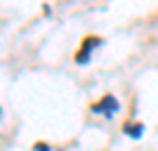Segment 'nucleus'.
Returning a JSON list of instances; mask_svg holds the SVG:
<instances>
[{
    "mask_svg": "<svg viewBox=\"0 0 158 151\" xmlns=\"http://www.w3.org/2000/svg\"><path fill=\"white\" fill-rule=\"evenodd\" d=\"M92 109H94V111H104V113H113L116 109H118V102H116L113 97H104L99 104H94Z\"/></svg>",
    "mask_w": 158,
    "mask_h": 151,
    "instance_id": "f03ea898",
    "label": "nucleus"
},
{
    "mask_svg": "<svg viewBox=\"0 0 158 151\" xmlns=\"http://www.w3.org/2000/svg\"><path fill=\"white\" fill-rule=\"evenodd\" d=\"M125 132H127V135H132V137H139V135L144 132V125H142V123H127L125 125Z\"/></svg>",
    "mask_w": 158,
    "mask_h": 151,
    "instance_id": "7ed1b4c3",
    "label": "nucleus"
},
{
    "mask_svg": "<svg viewBox=\"0 0 158 151\" xmlns=\"http://www.w3.org/2000/svg\"><path fill=\"white\" fill-rule=\"evenodd\" d=\"M35 151H50V146H45V144H35Z\"/></svg>",
    "mask_w": 158,
    "mask_h": 151,
    "instance_id": "20e7f679",
    "label": "nucleus"
},
{
    "mask_svg": "<svg viewBox=\"0 0 158 151\" xmlns=\"http://www.w3.org/2000/svg\"><path fill=\"white\" fill-rule=\"evenodd\" d=\"M99 45V38H87L85 40V45L80 47V52H78V57H76V61H78V64H83V61H87V57H90V50H92V47H97Z\"/></svg>",
    "mask_w": 158,
    "mask_h": 151,
    "instance_id": "f257e3e1",
    "label": "nucleus"
}]
</instances>
